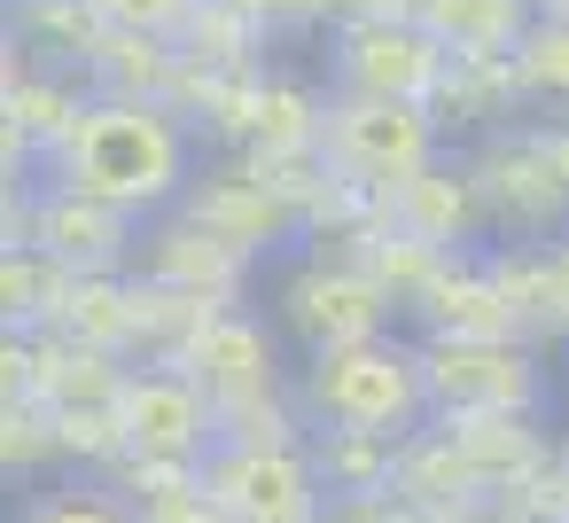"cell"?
<instances>
[{"mask_svg":"<svg viewBox=\"0 0 569 523\" xmlns=\"http://www.w3.org/2000/svg\"><path fill=\"white\" fill-rule=\"evenodd\" d=\"M102 32H110V17L94 0H9V40L56 71H79Z\"/></svg>","mask_w":569,"mask_h":523,"instance_id":"19","label":"cell"},{"mask_svg":"<svg viewBox=\"0 0 569 523\" xmlns=\"http://www.w3.org/2000/svg\"><path fill=\"white\" fill-rule=\"evenodd\" d=\"M141 282H164V289H188V297H211V305H242L250 289V258L219 235H203L196 219H157L141 227V258H133Z\"/></svg>","mask_w":569,"mask_h":523,"instance_id":"13","label":"cell"},{"mask_svg":"<svg viewBox=\"0 0 569 523\" xmlns=\"http://www.w3.org/2000/svg\"><path fill=\"white\" fill-rule=\"evenodd\" d=\"M515 71H522L530 102L569 110V17H546V9H538V24L515 40Z\"/></svg>","mask_w":569,"mask_h":523,"instance_id":"24","label":"cell"},{"mask_svg":"<svg viewBox=\"0 0 569 523\" xmlns=\"http://www.w3.org/2000/svg\"><path fill=\"white\" fill-rule=\"evenodd\" d=\"M266 40H273V24L250 17L242 0H196V17L180 32V56L203 63V71H266Z\"/></svg>","mask_w":569,"mask_h":523,"instance_id":"22","label":"cell"},{"mask_svg":"<svg viewBox=\"0 0 569 523\" xmlns=\"http://www.w3.org/2000/svg\"><path fill=\"white\" fill-rule=\"evenodd\" d=\"M180 40H164V32H126V24H110L102 40H94V56L79 63V79L94 87V95H133V102H172V87H180Z\"/></svg>","mask_w":569,"mask_h":523,"instance_id":"17","label":"cell"},{"mask_svg":"<svg viewBox=\"0 0 569 523\" xmlns=\"http://www.w3.org/2000/svg\"><path fill=\"white\" fill-rule=\"evenodd\" d=\"M94 9H102L110 24H126V32H164V40H180L188 17H196V0H94Z\"/></svg>","mask_w":569,"mask_h":523,"instance_id":"26","label":"cell"},{"mask_svg":"<svg viewBox=\"0 0 569 523\" xmlns=\"http://www.w3.org/2000/svg\"><path fill=\"white\" fill-rule=\"evenodd\" d=\"M468 180L483 196L491 235L507 243H553L569 227V180L553 172V157L538 149L530 126H499L468 149Z\"/></svg>","mask_w":569,"mask_h":523,"instance_id":"6","label":"cell"},{"mask_svg":"<svg viewBox=\"0 0 569 523\" xmlns=\"http://www.w3.org/2000/svg\"><path fill=\"white\" fill-rule=\"evenodd\" d=\"M421 24L452 56H515V40L538 24V0H429Z\"/></svg>","mask_w":569,"mask_h":523,"instance_id":"21","label":"cell"},{"mask_svg":"<svg viewBox=\"0 0 569 523\" xmlns=\"http://www.w3.org/2000/svg\"><path fill=\"white\" fill-rule=\"evenodd\" d=\"M437 414H530L538 359L530 336H421Z\"/></svg>","mask_w":569,"mask_h":523,"instance_id":"7","label":"cell"},{"mask_svg":"<svg viewBox=\"0 0 569 523\" xmlns=\"http://www.w3.org/2000/svg\"><path fill=\"white\" fill-rule=\"evenodd\" d=\"M297 406L312 430H367V437H398V445L437 414L429 359H421V344H398V336L312 352L297 367Z\"/></svg>","mask_w":569,"mask_h":523,"instance_id":"2","label":"cell"},{"mask_svg":"<svg viewBox=\"0 0 569 523\" xmlns=\"http://www.w3.org/2000/svg\"><path fill=\"white\" fill-rule=\"evenodd\" d=\"M538 9H546V17H569V0H538Z\"/></svg>","mask_w":569,"mask_h":523,"instance_id":"28","label":"cell"},{"mask_svg":"<svg viewBox=\"0 0 569 523\" xmlns=\"http://www.w3.org/2000/svg\"><path fill=\"white\" fill-rule=\"evenodd\" d=\"M71 289H79V274H71L63 258H48L40 243H17L9 258H0V313H9L17 336L56 328L63 305H71Z\"/></svg>","mask_w":569,"mask_h":523,"instance_id":"20","label":"cell"},{"mask_svg":"<svg viewBox=\"0 0 569 523\" xmlns=\"http://www.w3.org/2000/svg\"><path fill=\"white\" fill-rule=\"evenodd\" d=\"M515 110H530V87H522L515 56H452V71L437 87L445 141H483V134L515 126Z\"/></svg>","mask_w":569,"mask_h":523,"instance_id":"15","label":"cell"},{"mask_svg":"<svg viewBox=\"0 0 569 523\" xmlns=\"http://www.w3.org/2000/svg\"><path fill=\"white\" fill-rule=\"evenodd\" d=\"M211 500L234 523H320V461L312 445H211Z\"/></svg>","mask_w":569,"mask_h":523,"instance_id":"9","label":"cell"},{"mask_svg":"<svg viewBox=\"0 0 569 523\" xmlns=\"http://www.w3.org/2000/svg\"><path fill=\"white\" fill-rule=\"evenodd\" d=\"M437 523H515L507 507H452V515H437Z\"/></svg>","mask_w":569,"mask_h":523,"instance_id":"27","label":"cell"},{"mask_svg":"<svg viewBox=\"0 0 569 523\" xmlns=\"http://www.w3.org/2000/svg\"><path fill=\"white\" fill-rule=\"evenodd\" d=\"M445 71H452V48L421 17H351V24H328V87L336 95L437 102Z\"/></svg>","mask_w":569,"mask_h":523,"instance_id":"4","label":"cell"},{"mask_svg":"<svg viewBox=\"0 0 569 523\" xmlns=\"http://www.w3.org/2000/svg\"><path fill=\"white\" fill-rule=\"evenodd\" d=\"M273 328H281V320H266V313L219 305V313L203 320V336L188 344V359H180V367L211 391V406L266 398V391H281V344H273Z\"/></svg>","mask_w":569,"mask_h":523,"instance_id":"12","label":"cell"},{"mask_svg":"<svg viewBox=\"0 0 569 523\" xmlns=\"http://www.w3.org/2000/svg\"><path fill=\"white\" fill-rule=\"evenodd\" d=\"M172 211H180V219H196L203 235L234 243L250 266H258L266 250H281V243H297V235H305V219L266 188V172H258L242 149H219V165H203V172H196V188H188Z\"/></svg>","mask_w":569,"mask_h":523,"instance_id":"10","label":"cell"},{"mask_svg":"<svg viewBox=\"0 0 569 523\" xmlns=\"http://www.w3.org/2000/svg\"><path fill=\"white\" fill-rule=\"evenodd\" d=\"M320 126H328V95L312 79H289V71H266L258 87V126H250V149L281 157V149H320Z\"/></svg>","mask_w":569,"mask_h":523,"instance_id":"23","label":"cell"},{"mask_svg":"<svg viewBox=\"0 0 569 523\" xmlns=\"http://www.w3.org/2000/svg\"><path fill=\"white\" fill-rule=\"evenodd\" d=\"M390 313H398V297L367 266H336V258H312V250L273 282V320H281V336L305 344V359L336 352V344L390 336Z\"/></svg>","mask_w":569,"mask_h":523,"instance_id":"5","label":"cell"},{"mask_svg":"<svg viewBox=\"0 0 569 523\" xmlns=\"http://www.w3.org/2000/svg\"><path fill=\"white\" fill-rule=\"evenodd\" d=\"M382 204V219L390 227H406V235H421V243H437V250H468L491 219H483V196H476V180H468V157H437V165H421L413 180H398L390 196H375Z\"/></svg>","mask_w":569,"mask_h":523,"instance_id":"14","label":"cell"},{"mask_svg":"<svg viewBox=\"0 0 569 523\" xmlns=\"http://www.w3.org/2000/svg\"><path fill=\"white\" fill-rule=\"evenodd\" d=\"M491 274L515 297L522 336H569V243H499Z\"/></svg>","mask_w":569,"mask_h":523,"instance_id":"18","label":"cell"},{"mask_svg":"<svg viewBox=\"0 0 569 523\" xmlns=\"http://www.w3.org/2000/svg\"><path fill=\"white\" fill-rule=\"evenodd\" d=\"M40 180L102 196V204H118L133 219H157V211H172L196 188V126L172 102L94 95L87 118H79V134L48 157Z\"/></svg>","mask_w":569,"mask_h":523,"instance_id":"1","label":"cell"},{"mask_svg":"<svg viewBox=\"0 0 569 523\" xmlns=\"http://www.w3.org/2000/svg\"><path fill=\"white\" fill-rule=\"evenodd\" d=\"M413 320H421V336H522L515 297L499 289L491 258H468V250L429 282V297L413 305Z\"/></svg>","mask_w":569,"mask_h":523,"instance_id":"16","label":"cell"},{"mask_svg":"<svg viewBox=\"0 0 569 523\" xmlns=\"http://www.w3.org/2000/svg\"><path fill=\"white\" fill-rule=\"evenodd\" d=\"M561 468H569V445H561Z\"/></svg>","mask_w":569,"mask_h":523,"instance_id":"30","label":"cell"},{"mask_svg":"<svg viewBox=\"0 0 569 523\" xmlns=\"http://www.w3.org/2000/svg\"><path fill=\"white\" fill-rule=\"evenodd\" d=\"M118 430H126V453H141V461L203 468L219 445V406L188 367H133L118 391Z\"/></svg>","mask_w":569,"mask_h":523,"instance_id":"8","label":"cell"},{"mask_svg":"<svg viewBox=\"0 0 569 523\" xmlns=\"http://www.w3.org/2000/svg\"><path fill=\"white\" fill-rule=\"evenodd\" d=\"M320 157H328V172H336V180L390 196L398 180H413L421 165H437V157H445L437 102H382V95H336V87H328Z\"/></svg>","mask_w":569,"mask_h":523,"instance_id":"3","label":"cell"},{"mask_svg":"<svg viewBox=\"0 0 569 523\" xmlns=\"http://www.w3.org/2000/svg\"><path fill=\"white\" fill-rule=\"evenodd\" d=\"M48 258H63L71 274H133L141 258V219L102 204V196H79V188H56L40 180L32 188V235Z\"/></svg>","mask_w":569,"mask_h":523,"instance_id":"11","label":"cell"},{"mask_svg":"<svg viewBox=\"0 0 569 523\" xmlns=\"http://www.w3.org/2000/svg\"><path fill=\"white\" fill-rule=\"evenodd\" d=\"M320 523H343V515H320Z\"/></svg>","mask_w":569,"mask_h":523,"instance_id":"29","label":"cell"},{"mask_svg":"<svg viewBox=\"0 0 569 523\" xmlns=\"http://www.w3.org/2000/svg\"><path fill=\"white\" fill-rule=\"evenodd\" d=\"M17 523H141V515L110 484H40V492H24Z\"/></svg>","mask_w":569,"mask_h":523,"instance_id":"25","label":"cell"}]
</instances>
